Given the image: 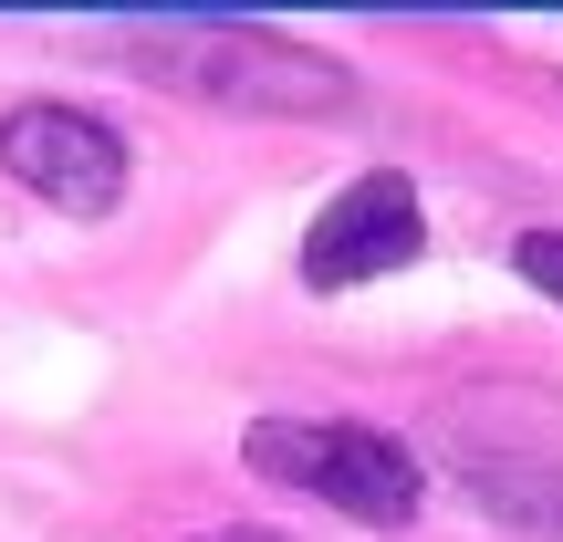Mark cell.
<instances>
[{"mask_svg": "<svg viewBox=\"0 0 563 542\" xmlns=\"http://www.w3.org/2000/svg\"><path fill=\"white\" fill-rule=\"evenodd\" d=\"M115 63L188 104H230V115H344L355 104V74L334 53L292 32H262V21H115Z\"/></svg>", "mask_w": 563, "mask_h": 542, "instance_id": "1", "label": "cell"}, {"mask_svg": "<svg viewBox=\"0 0 563 542\" xmlns=\"http://www.w3.org/2000/svg\"><path fill=\"white\" fill-rule=\"evenodd\" d=\"M0 167L63 220H104L125 199V136L84 104H11L0 115Z\"/></svg>", "mask_w": 563, "mask_h": 542, "instance_id": "3", "label": "cell"}, {"mask_svg": "<svg viewBox=\"0 0 563 542\" xmlns=\"http://www.w3.org/2000/svg\"><path fill=\"white\" fill-rule=\"evenodd\" d=\"M460 480H470V501H481L490 522L563 542V469H553V460H522V449H470Z\"/></svg>", "mask_w": 563, "mask_h": 542, "instance_id": "5", "label": "cell"}, {"mask_svg": "<svg viewBox=\"0 0 563 542\" xmlns=\"http://www.w3.org/2000/svg\"><path fill=\"white\" fill-rule=\"evenodd\" d=\"M418 251H428L418 188H407L397 167H376V178H355L302 230V281H313V292H355V281H376V272H407Z\"/></svg>", "mask_w": 563, "mask_h": 542, "instance_id": "4", "label": "cell"}, {"mask_svg": "<svg viewBox=\"0 0 563 542\" xmlns=\"http://www.w3.org/2000/svg\"><path fill=\"white\" fill-rule=\"evenodd\" d=\"M241 460L262 480L302 490V501L344 511V522H418V501H428L418 449L365 428V418H251Z\"/></svg>", "mask_w": 563, "mask_h": 542, "instance_id": "2", "label": "cell"}, {"mask_svg": "<svg viewBox=\"0 0 563 542\" xmlns=\"http://www.w3.org/2000/svg\"><path fill=\"white\" fill-rule=\"evenodd\" d=\"M199 542H282V532H199Z\"/></svg>", "mask_w": 563, "mask_h": 542, "instance_id": "7", "label": "cell"}, {"mask_svg": "<svg viewBox=\"0 0 563 542\" xmlns=\"http://www.w3.org/2000/svg\"><path fill=\"white\" fill-rule=\"evenodd\" d=\"M511 272H522L543 302H563V230H522V241H511Z\"/></svg>", "mask_w": 563, "mask_h": 542, "instance_id": "6", "label": "cell"}]
</instances>
